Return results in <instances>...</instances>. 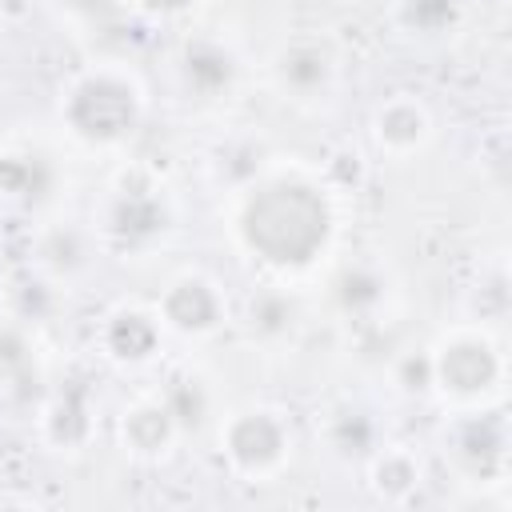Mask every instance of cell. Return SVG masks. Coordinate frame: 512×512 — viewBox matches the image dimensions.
Wrapping results in <instances>:
<instances>
[{"mask_svg":"<svg viewBox=\"0 0 512 512\" xmlns=\"http://www.w3.org/2000/svg\"><path fill=\"white\" fill-rule=\"evenodd\" d=\"M120 432H124V444L136 452V456H160L172 440H176V420L168 416V408L156 400H136L132 408H124V420H120Z\"/></svg>","mask_w":512,"mask_h":512,"instance_id":"5bb4252c","label":"cell"},{"mask_svg":"<svg viewBox=\"0 0 512 512\" xmlns=\"http://www.w3.org/2000/svg\"><path fill=\"white\" fill-rule=\"evenodd\" d=\"M464 0H396V20L412 36H444L460 24Z\"/></svg>","mask_w":512,"mask_h":512,"instance_id":"ac0fdd59","label":"cell"},{"mask_svg":"<svg viewBox=\"0 0 512 512\" xmlns=\"http://www.w3.org/2000/svg\"><path fill=\"white\" fill-rule=\"evenodd\" d=\"M444 448L452 456V464L472 476V480H492L504 472V448H508V432L500 416H460L452 424V432L444 436Z\"/></svg>","mask_w":512,"mask_h":512,"instance_id":"8992f818","label":"cell"},{"mask_svg":"<svg viewBox=\"0 0 512 512\" xmlns=\"http://www.w3.org/2000/svg\"><path fill=\"white\" fill-rule=\"evenodd\" d=\"M236 56L232 48H224L220 40H188L180 52V76L188 84V92H196L200 100H216L224 92H232L236 84Z\"/></svg>","mask_w":512,"mask_h":512,"instance_id":"30bf717a","label":"cell"},{"mask_svg":"<svg viewBox=\"0 0 512 512\" xmlns=\"http://www.w3.org/2000/svg\"><path fill=\"white\" fill-rule=\"evenodd\" d=\"M156 316H160V324H168L184 336H204L224 324V296L204 276H176L164 288Z\"/></svg>","mask_w":512,"mask_h":512,"instance_id":"52a82bcc","label":"cell"},{"mask_svg":"<svg viewBox=\"0 0 512 512\" xmlns=\"http://www.w3.org/2000/svg\"><path fill=\"white\" fill-rule=\"evenodd\" d=\"M368 460H372V484L388 500H404L420 484V464L404 448H376Z\"/></svg>","mask_w":512,"mask_h":512,"instance_id":"d6986e66","label":"cell"},{"mask_svg":"<svg viewBox=\"0 0 512 512\" xmlns=\"http://www.w3.org/2000/svg\"><path fill=\"white\" fill-rule=\"evenodd\" d=\"M132 8H140L144 16H184L188 8H196L200 0H128Z\"/></svg>","mask_w":512,"mask_h":512,"instance_id":"7402d4cb","label":"cell"},{"mask_svg":"<svg viewBox=\"0 0 512 512\" xmlns=\"http://www.w3.org/2000/svg\"><path fill=\"white\" fill-rule=\"evenodd\" d=\"M108 4H112V0H68V8H72L76 16H84V20H96Z\"/></svg>","mask_w":512,"mask_h":512,"instance_id":"603a6c76","label":"cell"},{"mask_svg":"<svg viewBox=\"0 0 512 512\" xmlns=\"http://www.w3.org/2000/svg\"><path fill=\"white\" fill-rule=\"evenodd\" d=\"M500 352L484 332H456L432 352V384L448 396L476 400L500 384Z\"/></svg>","mask_w":512,"mask_h":512,"instance_id":"277c9868","label":"cell"},{"mask_svg":"<svg viewBox=\"0 0 512 512\" xmlns=\"http://www.w3.org/2000/svg\"><path fill=\"white\" fill-rule=\"evenodd\" d=\"M296 324V300L280 288H264L248 300V328L264 340H280L288 336Z\"/></svg>","mask_w":512,"mask_h":512,"instance_id":"ffe728a7","label":"cell"},{"mask_svg":"<svg viewBox=\"0 0 512 512\" xmlns=\"http://www.w3.org/2000/svg\"><path fill=\"white\" fill-rule=\"evenodd\" d=\"M40 384V364H36V344L24 332L20 320L0 324V388L12 396H32Z\"/></svg>","mask_w":512,"mask_h":512,"instance_id":"4fadbf2b","label":"cell"},{"mask_svg":"<svg viewBox=\"0 0 512 512\" xmlns=\"http://www.w3.org/2000/svg\"><path fill=\"white\" fill-rule=\"evenodd\" d=\"M168 220H172L168 216V200L160 196L156 184L124 180L120 188H112V196L104 204V216H100V228L116 248L140 252V248L156 244L168 232Z\"/></svg>","mask_w":512,"mask_h":512,"instance_id":"5b68a950","label":"cell"},{"mask_svg":"<svg viewBox=\"0 0 512 512\" xmlns=\"http://www.w3.org/2000/svg\"><path fill=\"white\" fill-rule=\"evenodd\" d=\"M140 112H144L140 84L120 68L80 72L60 100V116L68 132L92 148H112L128 140L140 124Z\"/></svg>","mask_w":512,"mask_h":512,"instance_id":"7a4b0ae2","label":"cell"},{"mask_svg":"<svg viewBox=\"0 0 512 512\" xmlns=\"http://www.w3.org/2000/svg\"><path fill=\"white\" fill-rule=\"evenodd\" d=\"M332 296H336V304H340L348 316H372V312L384 304L388 288H384L380 268H372V264H348V268H340V276L332 280Z\"/></svg>","mask_w":512,"mask_h":512,"instance_id":"e0dca14e","label":"cell"},{"mask_svg":"<svg viewBox=\"0 0 512 512\" xmlns=\"http://www.w3.org/2000/svg\"><path fill=\"white\" fill-rule=\"evenodd\" d=\"M104 348L116 360L140 364L160 348V316H148L140 308H116L104 324Z\"/></svg>","mask_w":512,"mask_h":512,"instance_id":"7c38bea8","label":"cell"},{"mask_svg":"<svg viewBox=\"0 0 512 512\" xmlns=\"http://www.w3.org/2000/svg\"><path fill=\"white\" fill-rule=\"evenodd\" d=\"M28 4L32 0H0V12L4 16H20V12H28Z\"/></svg>","mask_w":512,"mask_h":512,"instance_id":"cb8c5ba5","label":"cell"},{"mask_svg":"<svg viewBox=\"0 0 512 512\" xmlns=\"http://www.w3.org/2000/svg\"><path fill=\"white\" fill-rule=\"evenodd\" d=\"M160 404L168 408V416L176 420V428L188 432V428H200L204 416H208V388L196 376H172L168 388L160 392Z\"/></svg>","mask_w":512,"mask_h":512,"instance_id":"44dd1931","label":"cell"},{"mask_svg":"<svg viewBox=\"0 0 512 512\" xmlns=\"http://www.w3.org/2000/svg\"><path fill=\"white\" fill-rule=\"evenodd\" d=\"M428 132H432L428 108L412 96H396V100L380 104L376 116H372V136L392 156H412L428 140Z\"/></svg>","mask_w":512,"mask_h":512,"instance_id":"8fae6325","label":"cell"},{"mask_svg":"<svg viewBox=\"0 0 512 512\" xmlns=\"http://www.w3.org/2000/svg\"><path fill=\"white\" fill-rule=\"evenodd\" d=\"M56 192V164L40 148H0V200L40 208Z\"/></svg>","mask_w":512,"mask_h":512,"instance_id":"ba28073f","label":"cell"},{"mask_svg":"<svg viewBox=\"0 0 512 512\" xmlns=\"http://www.w3.org/2000/svg\"><path fill=\"white\" fill-rule=\"evenodd\" d=\"M92 432L88 420V396L80 388H64L52 396V404L44 408V436L56 448H80Z\"/></svg>","mask_w":512,"mask_h":512,"instance_id":"2e32d148","label":"cell"},{"mask_svg":"<svg viewBox=\"0 0 512 512\" xmlns=\"http://www.w3.org/2000/svg\"><path fill=\"white\" fill-rule=\"evenodd\" d=\"M324 436L332 444V452L340 456H356V460H368L376 448H380V424L372 420L368 408L360 404H340L328 412V424H324Z\"/></svg>","mask_w":512,"mask_h":512,"instance_id":"9a60e30c","label":"cell"},{"mask_svg":"<svg viewBox=\"0 0 512 512\" xmlns=\"http://www.w3.org/2000/svg\"><path fill=\"white\" fill-rule=\"evenodd\" d=\"M336 80L332 52L316 40H296L276 56V84L292 100H320Z\"/></svg>","mask_w":512,"mask_h":512,"instance_id":"9c48e42d","label":"cell"},{"mask_svg":"<svg viewBox=\"0 0 512 512\" xmlns=\"http://www.w3.org/2000/svg\"><path fill=\"white\" fill-rule=\"evenodd\" d=\"M232 232L252 260L276 272L308 268L332 244V196L308 176H252L236 200Z\"/></svg>","mask_w":512,"mask_h":512,"instance_id":"6da1fadb","label":"cell"},{"mask_svg":"<svg viewBox=\"0 0 512 512\" xmlns=\"http://www.w3.org/2000/svg\"><path fill=\"white\" fill-rule=\"evenodd\" d=\"M292 448L288 420L272 408H240L220 424V452L240 476H272Z\"/></svg>","mask_w":512,"mask_h":512,"instance_id":"3957f363","label":"cell"}]
</instances>
